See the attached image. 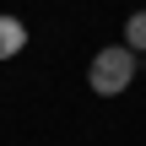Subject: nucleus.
<instances>
[{
	"mask_svg": "<svg viewBox=\"0 0 146 146\" xmlns=\"http://www.w3.org/2000/svg\"><path fill=\"white\" fill-rule=\"evenodd\" d=\"M87 81H92V92H98V98H119V92L135 81V49H125V43L98 49V54H92Z\"/></svg>",
	"mask_w": 146,
	"mask_h": 146,
	"instance_id": "nucleus-1",
	"label": "nucleus"
},
{
	"mask_svg": "<svg viewBox=\"0 0 146 146\" xmlns=\"http://www.w3.org/2000/svg\"><path fill=\"white\" fill-rule=\"evenodd\" d=\"M22 49H27L22 16H0V60H11V54H22Z\"/></svg>",
	"mask_w": 146,
	"mask_h": 146,
	"instance_id": "nucleus-2",
	"label": "nucleus"
},
{
	"mask_svg": "<svg viewBox=\"0 0 146 146\" xmlns=\"http://www.w3.org/2000/svg\"><path fill=\"white\" fill-rule=\"evenodd\" d=\"M125 49H135V54H146V11H135V16H125Z\"/></svg>",
	"mask_w": 146,
	"mask_h": 146,
	"instance_id": "nucleus-3",
	"label": "nucleus"
}]
</instances>
